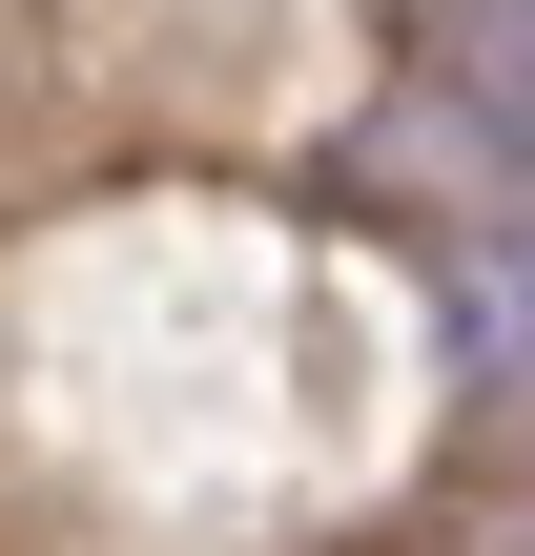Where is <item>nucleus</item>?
<instances>
[{
  "label": "nucleus",
  "mask_w": 535,
  "mask_h": 556,
  "mask_svg": "<svg viewBox=\"0 0 535 556\" xmlns=\"http://www.w3.org/2000/svg\"><path fill=\"white\" fill-rule=\"evenodd\" d=\"M454 83H474V124L535 165V0H454Z\"/></svg>",
  "instance_id": "1"
},
{
  "label": "nucleus",
  "mask_w": 535,
  "mask_h": 556,
  "mask_svg": "<svg viewBox=\"0 0 535 556\" xmlns=\"http://www.w3.org/2000/svg\"><path fill=\"white\" fill-rule=\"evenodd\" d=\"M474 330L515 351V392H535V248H495V268H474Z\"/></svg>",
  "instance_id": "2"
}]
</instances>
